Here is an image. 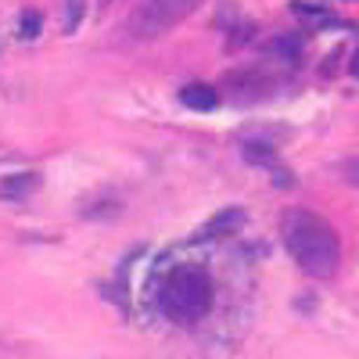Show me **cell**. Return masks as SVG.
I'll use <instances>...</instances> for the list:
<instances>
[{"label": "cell", "mask_w": 359, "mask_h": 359, "mask_svg": "<svg viewBox=\"0 0 359 359\" xmlns=\"http://www.w3.org/2000/svg\"><path fill=\"white\" fill-rule=\"evenodd\" d=\"M79 11H83V0H69V18H65V29H76V25H79Z\"/></svg>", "instance_id": "cell-8"}, {"label": "cell", "mask_w": 359, "mask_h": 359, "mask_svg": "<svg viewBox=\"0 0 359 359\" xmlns=\"http://www.w3.org/2000/svg\"><path fill=\"white\" fill-rule=\"evenodd\" d=\"M352 184L359 187V165H352Z\"/></svg>", "instance_id": "cell-9"}, {"label": "cell", "mask_w": 359, "mask_h": 359, "mask_svg": "<svg viewBox=\"0 0 359 359\" xmlns=\"http://www.w3.org/2000/svg\"><path fill=\"white\" fill-rule=\"evenodd\" d=\"M241 223H245V212H241V208H226V212H219L212 223L205 226V233L216 237V233H226V226L233 230V226H241Z\"/></svg>", "instance_id": "cell-6"}, {"label": "cell", "mask_w": 359, "mask_h": 359, "mask_svg": "<svg viewBox=\"0 0 359 359\" xmlns=\"http://www.w3.org/2000/svg\"><path fill=\"white\" fill-rule=\"evenodd\" d=\"M201 8V0H147V8L137 18V33L140 36H158L165 29L180 25L187 15Z\"/></svg>", "instance_id": "cell-3"}, {"label": "cell", "mask_w": 359, "mask_h": 359, "mask_svg": "<svg viewBox=\"0 0 359 359\" xmlns=\"http://www.w3.org/2000/svg\"><path fill=\"white\" fill-rule=\"evenodd\" d=\"M280 237L287 255L298 262V269L316 280L334 277V269L341 262V245L334 226L327 223L323 216L309 212V208H291L280 223Z\"/></svg>", "instance_id": "cell-1"}, {"label": "cell", "mask_w": 359, "mask_h": 359, "mask_svg": "<svg viewBox=\"0 0 359 359\" xmlns=\"http://www.w3.org/2000/svg\"><path fill=\"white\" fill-rule=\"evenodd\" d=\"M216 302V287L208 280V273L201 266H176L169 269V277L158 287V309L165 320L180 323V327H191L198 320H205L212 313Z\"/></svg>", "instance_id": "cell-2"}, {"label": "cell", "mask_w": 359, "mask_h": 359, "mask_svg": "<svg viewBox=\"0 0 359 359\" xmlns=\"http://www.w3.org/2000/svg\"><path fill=\"white\" fill-rule=\"evenodd\" d=\"M40 187V172H15L0 180V198L4 201H22L29 191Z\"/></svg>", "instance_id": "cell-4"}, {"label": "cell", "mask_w": 359, "mask_h": 359, "mask_svg": "<svg viewBox=\"0 0 359 359\" xmlns=\"http://www.w3.org/2000/svg\"><path fill=\"white\" fill-rule=\"evenodd\" d=\"M36 33H40V15H36V11H25V15H22V29H18V36H22V40H33Z\"/></svg>", "instance_id": "cell-7"}, {"label": "cell", "mask_w": 359, "mask_h": 359, "mask_svg": "<svg viewBox=\"0 0 359 359\" xmlns=\"http://www.w3.org/2000/svg\"><path fill=\"white\" fill-rule=\"evenodd\" d=\"M180 101H184L187 108H194V111H212V108H219V94H216L212 86H205V83L184 86V90H180Z\"/></svg>", "instance_id": "cell-5"}]
</instances>
